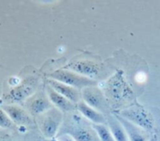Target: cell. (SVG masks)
Masks as SVG:
<instances>
[{
  "instance_id": "cell-1",
  "label": "cell",
  "mask_w": 160,
  "mask_h": 141,
  "mask_svg": "<svg viewBox=\"0 0 160 141\" xmlns=\"http://www.w3.org/2000/svg\"><path fill=\"white\" fill-rule=\"evenodd\" d=\"M119 116L144 131H151L154 128L153 117L145 108L140 106H133L126 108L120 112Z\"/></svg>"
},
{
  "instance_id": "cell-2",
  "label": "cell",
  "mask_w": 160,
  "mask_h": 141,
  "mask_svg": "<svg viewBox=\"0 0 160 141\" xmlns=\"http://www.w3.org/2000/svg\"><path fill=\"white\" fill-rule=\"evenodd\" d=\"M50 77L51 79L56 80L58 82H61L65 85H68L77 89H84L88 87H94L97 85L96 80L84 77L67 69L56 70L50 74Z\"/></svg>"
},
{
  "instance_id": "cell-3",
  "label": "cell",
  "mask_w": 160,
  "mask_h": 141,
  "mask_svg": "<svg viewBox=\"0 0 160 141\" xmlns=\"http://www.w3.org/2000/svg\"><path fill=\"white\" fill-rule=\"evenodd\" d=\"M42 115L39 122L40 130L46 138H52L57 134L63 122V112L52 107Z\"/></svg>"
},
{
  "instance_id": "cell-4",
  "label": "cell",
  "mask_w": 160,
  "mask_h": 141,
  "mask_svg": "<svg viewBox=\"0 0 160 141\" xmlns=\"http://www.w3.org/2000/svg\"><path fill=\"white\" fill-rule=\"evenodd\" d=\"M82 98L84 103L96 110H99L100 113H108L109 106L108 101L105 99L103 93L98 88L88 87L82 90Z\"/></svg>"
},
{
  "instance_id": "cell-5",
  "label": "cell",
  "mask_w": 160,
  "mask_h": 141,
  "mask_svg": "<svg viewBox=\"0 0 160 141\" xmlns=\"http://www.w3.org/2000/svg\"><path fill=\"white\" fill-rule=\"evenodd\" d=\"M64 69L72 71L80 75L90 79L98 77L100 74L101 71L99 64L91 60H73L69 62Z\"/></svg>"
},
{
  "instance_id": "cell-6",
  "label": "cell",
  "mask_w": 160,
  "mask_h": 141,
  "mask_svg": "<svg viewBox=\"0 0 160 141\" xmlns=\"http://www.w3.org/2000/svg\"><path fill=\"white\" fill-rule=\"evenodd\" d=\"M62 133L70 136L75 141H100L93 127H90L87 123L84 125H68L62 129Z\"/></svg>"
},
{
  "instance_id": "cell-7",
  "label": "cell",
  "mask_w": 160,
  "mask_h": 141,
  "mask_svg": "<svg viewBox=\"0 0 160 141\" xmlns=\"http://www.w3.org/2000/svg\"><path fill=\"white\" fill-rule=\"evenodd\" d=\"M27 107L32 115L38 116L52 109V104L49 100L48 96H45V94L40 92L34 95L28 100Z\"/></svg>"
},
{
  "instance_id": "cell-8",
  "label": "cell",
  "mask_w": 160,
  "mask_h": 141,
  "mask_svg": "<svg viewBox=\"0 0 160 141\" xmlns=\"http://www.w3.org/2000/svg\"><path fill=\"white\" fill-rule=\"evenodd\" d=\"M48 85L56 92H58L59 94L67 98L68 101H70L71 103L78 104L79 102H81L82 93H80V91L77 89H74L72 87H69L53 79H49Z\"/></svg>"
},
{
  "instance_id": "cell-9",
  "label": "cell",
  "mask_w": 160,
  "mask_h": 141,
  "mask_svg": "<svg viewBox=\"0 0 160 141\" xmlns=\"http://www.w3.org/2000/svg\"><path fill=\"white\" fill-rule=\"evenodd\" d=\"M36 86H37L36 80L29 78V79L25 80L20 86L14 88V89L12 91H10V93H9V98L15 102L22 101L34 93V91L36 89Z\"/></svg>"
},
{
  "instance_id": "cell-10",
  "label": "cell",
  "mask_w": 160,
  "mask_h": 141,
  "mask_svg": "<svg viewBox=\"0 0 160 141\" xmlns=\"http://www.w3.org/2000/svg\"><path fill=\"white\" fill-rule=\"evenodd\" d=\"M46 91H47V96H48L49 100L51 101V103L60 111L71 112L75 109L76 106L73 103H71L67 98H65L64 96H62L61 94L56 92L49 85L47 86Z\"/></svg>"
},
{
  "instance_id": "cell-11",
  "label": "cell",
  "mask_w": 160,
  "mask_h": 141,
  "mask_svg": "<svg viewBox=\"0 0 160 141\" xmlns=\"http://www.w3.org/2000/svg\"><path fill=\"white\" fill-rule=\"evenodd\" d=\"M3 110L7 113L13 123L19 125H25L31 123V119L27 112L22 107L16 105H7L3 107Z\"/></svg>"
},
{
  "instance_id": "cell-12",
  "label": "cell",
  "mask_w": 160,
  "mask_h": 141,
  "mask_svg": "<svg viewBox=\"0 0 160 141\" xmlns=\"http://www.w3.org/2000/svg\"><path fill=\"white\" fill-rule=\"evenodd\" d=\"M115 118L119 121V122L124 127L129 141H149L147 136L143 132L144 130L136 126L135 124L131 123L130 122L125 120L124 118H122L119 115H115Z\"/></svg>"
},
{
  "instance_id": "cell-13",
  "label": "cell",
  "mask_w": 160,
  "mask_h": 141,
  "mask_svg": "<svg viewBox=\"0 0 160 141\" xmlns=\"http://www.w3.org/2000/svg\"><path fill=\"white\" fill-rule=\"evenodd\" d=\"M76 107L84 118H86L94 124H105L107 122V119L102 113L92 108L84 102H79Z\"/></svg>"
},
{
  "instance_id": "cell-14",
  "label": "cell",
  "mask_w": 160,
  "mask_h": 141,
  "mask_svg": "<svg viewBox=\"0 0 160 141\" xmlns=\"http://www.w3.org/2000/svg\"><path fill=\"white\" fill-rule=\"evenodd\" d=\"M107 123L115 141H129L124 127L115 118V116H109L107 119Z\"/></svg>"
},
{
  "instance_id": "cell-15",
  "label": "cell",
  "mask_w": 160,
  "mask_h": 141,
  "mask_svg": "<svg viewBox=\"0 0 160 141\" xmlns=\"http://www.w3.org/2000/svg\"><path fill=\"white\" fill-rule=\"evenodd\" d=\"M92 127L100 141H115L109 127H107L105 124H93Z\"/></svg>"
},
{
  "instance_id": "cell-16",
  "label": "cell",
  "mask_w": 160,
  "mask_h": 141,
  "mask_svg": "<svg viewBox=\"0 0 160 141\" xmlns=\"http://www.w3.org/2000/svg\"><path fill=\"white\" fill-rule=\"evenodd\" d=\"M13 122L9 119V117L7 115V113L3 110V108H0V127L2 128H10L12 127Z\"/></svg>"
},
{
  "instance_id": "cell-17",
  "label": "cell",
  "mask_w": 160,
  "mask_h": 141,
  "mask_svg": "<svg viewBox=\"0 0 160 141\" xmlns=\"http://www.w3.org/2000/svg\"><path fill=\"white\" fill-rule=\"evenodd\" d=\"M58 141H75L70 136L68 135H63V136H60Z\"/></svg>"
},
{
  "instance_id": "cell-18",
  "label": "cell",
  "mask_w": 160,
  "mask_h": 141,
  "mask_svg": "<svg viewBox=\"0 0 160 141\" xmlns=\"http://www.w3.org/2000/svg\"><path fill=\"white\" fill-rule=\"evenodd\" d=\"M149 141H158V137H157V135H153V136H152V137L150 138Z\"/></svg>"
},
{
  "instance_id": "cell-19",
  "label": "cell",
  "mask_w": 160,
  "mask_h": 141,
  "mask_svg": "<svg viewBox=\"0 0 160 141\" xmlns=\"http://www.w3.org/2000/svg\"><path fill=\"white\" fill-rule=\"evenodd\" d=\"M52 141H58V140H56V139H52Z\"/></svg>"
}]
</instances>
